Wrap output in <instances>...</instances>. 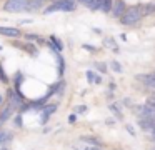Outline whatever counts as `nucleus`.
Returning <instances> with one entry per match:
<instances>
[{
  "label": "nucleus",
  "instance_id": "nucleus-26",
  "mask_svg": "<svg viewBox=\"0 0 155 150\" xmlns=\"http://www.w3.org/2000/svg\"><path fill=\"white\" fill-rule=\"evenodd\" d=\"M84 48L90 50V52H95V48H94V47H90V45H84Z\"/></svg>",
  "mask_w": 155,
  "mask_h": 150
},
{
  "label": "nucleus",
  "instance_id": "nucleus-25",
  "mask_svg": "<svg viewBox=\"0 0 155 150\" xmlns=\"http://www.w3.org/2000/svg\"><path fill=\"white\" fill-rule=\"evenodd\" d=\"M78 2H80V3H84V5H85V7H87V5H88V3H90V2H92V0H78Z\"/></svg>",
  "mask_w": 155,
  "mask_h": 150
},
{
  "label": "nucleus",
  "instance_id": "nucleus-30",
  "mask_svg": "<svg viewBox=\"0 0 155 150\" xmlns=\"http://www.w3.org/2000/svg\"><path fill=\"white\" fill-rule=\"evenodd\" d=\"M150 150H155V147H152V148H150Z\"/></svg>",
  "mask_w": 155,
  "mask_h": 150
},
{
  "label": "nucleus",
  "instance_id": "nucleus-22",
  "mask_svg": "<svg viewBox=\"0 0 155 150\" xmlns=\"http://www.w3.org/2000/svg\"><path fill=\"white\" fill-rule=\"evenodd\" d=\"M147 103H148V105H152V107H155V95H152L150 98H148Z\"/></svg>",
  "mask_w": 155,
  "mask_h": 150
},
{
  "label": "nucleus",
  "instance_id": "nucleus-4",
  "mask_svg": "<svg viewBox=\"0 0 155 150\" xmlns=\"http://www.w3.org/2000/svg\"><path fill=\"white\" fill-rule=\"evenodd\" d=\"M137 112L140 113L142 118H150V120H155V107L152 105H140L137 107Z\"/></svg>",
  "mask_w": 155,
  "mask_h": 150
},
{
  "label": "nucleus",
  "instance_id": "nucleus-6",
  "mask_svg": "<svg viewBox=\"0 0 155 150\" xmlns=\"http://www.w3.org/2000/svg\"><path fill=\"white\" fill-rule=\"evenodd\" d=\"M0 35L10 37V38H17V37H20V30L14 28V27H0Z\"/></svg>",
  "mask_w": 155,
  "mask_h": 150
},
{
  "label": "nucleus",
  "instance_id": "nucleus-31",
  "mask_svg": "<svg viewBox=\"0 0 155 150\" xmlns=\"http://www.w3.org/2000/svg\"><path fill=\"white\" fill-rule=\"evenodd\" d=\"M0 103H2V97H0Z\"/></svg>",
  "mask_w": 155,
  "mask_h": 150
},
{
  "label": "nucleus",
  "instance_id": "nucleus-16",
  "mask_svg": "<svg viewBox=\"0 0 155 150\" xmlns=\"http://www.w3.org/2000/svg\"><path fill=\"white\" fill-rule=\"evenodd\" d=\"M87 78H88V82H95V83H100L102 82V78L98 75H95L94 72H87Z\"/></svg>",
  "mask_w": 155,
  "mask_h": 150
},
{
  "label": "nucleus",
  "instance_id": "nucleus-11",
  "mask_svg": "<svg viewBox=\"0 0 155 150\" xmlns=\"http://www.w3.org/2000/svg\"><path fill=\"white\" fill-rule=\"evenodd\" d=\"M42 3H44L42 0H27V12L42 8Z\"/></svg>",
  "mask_w": 155,
  "mask_h": 150
},
{
  "label": "nucleus",
  "instance_id": "nucleus-12",
  "mask_svg": "<svg viewBox=\"0 0 155 150\" xmlns=\"http://www.w3.org/2000/svg\"><path fill=\"white\" fill-rule=\"evenodd\" d=\"M98 10H100V12H104V13H108L112 10V0H100Z\"/></svg>",
  "mask_w": 155,
  "mask_h": 150
},
{
  "label": "nucleus",
  "instance_id": "nucleus-24",
  "mask_svg": "<svg viewBox=\"0 0 155 150\" xmlns=\"http://www.w3.org/2000/svg\"><path fill=\"white\" fill-rule=\"evenodd\" d=\"M75 150H97V148H90V147H85V148H80V147H75Z\"/></svg>",
  "mask_w": 155,
  "mask_h": 150
},
{
  "label": "nucleus",
  "instance_id": "nucleus-32",
  "mask_svg": "<svg viewBox=\"0 0 155 150\" xmlns=\"http://www.w3.org/2000/svg\"><path fill=\"white\" fill-rule=\"evenodd\" d=\"M2 150H7V148H2Z\"/></svg>",
  "mask_w": 155,
  "mask_h": 150
},
{
  "label": "nucleus",
  "instance_id": "nucleus-14",
  "mask_svg": "<svg viewBox=\"0 0 155 150\" xmlns=\"http://www.w3.org/2000/svg\"><path fill=\"white\" fill-rule=\"evenodd\" d=\"M12 110H14V108H12L10 105H8L5 110H2V113H0V122H5V120H8V117H10Z\"/></svg>",
  "mask_w": 155,
  "mask_h": 150
},
{
  "label": "nucleus",
  "instance_id": "nucleus-7",
  "mask_svg": "<svg viewBox=\"0 0 155 150\" xmlns=\"http://www.w3.org/2000/svg\"><path fill=\"white\" fill-rule=\"evenodd\" d=\"M138 80L145 83V87L155 88V73H147V75H138Z\"/></svg>",
  "mask_w": 155,
  "mask_h": 150
},
{
  "label": "nucleus",
  "instance_id": "nucleus-28",
  "mask_svg": "<svg viewBox=\"0 0 155 150\" xmlns=\"http://www.w3.org/2000/svg\"><path fill=\"white\" fill-rule=\"evenodd\" d=\"M127 130H128V132H130V133H132V135H134V128H132V127H130V125H127Z\"/></svg>",
  "mask_w": 155,
  "mask_h": 150
},
{
  "label": "nucleus",
  "instance_id": "nucleus-10",
  "mask_svg": "<svg viewBox=\"0 0 155 150\" xmlns=\"http://www.w3.org/2000/svg\"><path fill=\"white\" fill-rule=\"evenodd\" d=\"M12 138H14V135H12L8 130H0V145H5V143H8Z\"/></svg>",
  "mask_w": 155,
  "mask_h": 150
},
{
  "label": "nucleus",
  "instance_id": "nucleus-8",
  "mask_svg": "<svg viewBox=\"0 0 155 150\" xmlns=\"http://www.w3.org/2000/svg\"><path fill=\"white\" fill-rule=\"evenodd\" d=\"M8 98H10V107L12 108H18V107L22 105V97L18 95V93H15V92H10L8 93Z\"/></svg>",
  "mask_w": 155,
  "mask_h": 150
},
{
  "label": "nucleus",
  "instance_id": "nucleus-18",
  "mask_svg": "<svg viewBox=\"0 0 155 150\" xmlns=\"http://www.w3.org/2000/svg\"><path fill=\"white\" fill-rule=\"evenodd\" d=\"M112 68H114L115 72H122V67H120L118 62H112Z\"/></svg>",
  "mask_w": 155,
  "mask_h": 150
},
{
  "label": "nucleus",
  "instance_id": "nucleus-5",
  "mask_svg": "<svg viewBox=\"0 0 155 150\" xmlns=\"http://www.w3.org/2000/svg\"><path fill=\"white\" fill-rule=\"evenodd\" d=\"M125 8H127V5H125V2L124 0H115L114 3H112V15L114 17H117V18H120L122 17V13L125 12Z\"/></svg>",
  "mask_w": 155,
  "mask_h": 150
},
{
  "label": "nucleus",
  "instance_id": "nucleus-19",
  "mask_svg": "<svg viewBox=\"0 0 155 150\" xmlns=\"http://www.w3.org/2000/svg\"><path fill=\"white\" fill-rule=\"evenodd\" d=\"M95 68H97V70H100V72H105V70H107V68H105V65H104V63H100V62H97V63H95Z\"/></svg>",
  "mask_w": 155,
  "mask_h": 150
},
{
  "label": "nucleus",
  "instance_id": "nucleus-3",
  "mask_svg": "<svg viewBox=\"0 0 155 150\" xmlns=\"http://www.w3.org/2000/svg\"><path fill=\"white\" fill-rule=\"evenodd\" d=\"M4 10L10 13L27 12V0H7L4 5Z\"/></svg>",
  "mask_w": 155,
  "mask_h": 150
},
{
  "label": "nucleus",
  "instance_id": "nucleus-29",
  "mask_svg": "<svg viewBox=\"0 0 155 150\" xmlns=\"http://www.w3.org/2000/svg\"><path fill=\"white\" fill-rule=\"evenodd\" d=\"M152 138H153V140H155V132H153V133H152Z\"/></svg>",
  "mask_w": 155,
  "mask_h": 150
},
{
  "label": "nucleus",
  "instance_id": "nucleus-15",
  "mask_svg": "<svg viewBox=\"0 0 155 150\" xmlns=\"http://www.w3.org/2000/svg\"><path fill=\"white\" fill-rule=\"evenodd\" d=\"M104 45H105V47H110V48L114 50V52H118V47L115 45L114 38H105V40H104Z\"/></svg>",
  "mask_w": 155,
  "mask_h": 150
},
{
  "label": "nucleus",
  "instance_id": "nucleus-20",
  "mask_svg": "<svg viewBox=\"0 0 155 150\" xmlns=\"http://www.w3.org/2000/svg\"><path fill=\"white\" fill-rule=\"evenodd\" d=\"M0 80H2V82H7V77H5V73H4V70H2V67H0Z\"/></svg>",
  "mask_w": 155,
  "mask_h": 150
},
{
  "label": "nucleus",
  "instance_id": "nucleus-23",
  "mask_svg": "<svg viewBox=\"0 0 155 150\" xmlns=\"http://www.w3.org/2000/svg\"><path fill=\"white\" fill-rule=\"evenodd\" d=\"M75 120H77V115H70V117H68V122H75Z\"/></svg>",
  "mask_w": 155,
  "mask_h": 150
},
{
  "label": "nucleus",
  "instance_id": "nucleus-21",
  "mask_svg": "<svg viewBox=\"0 0 155 150\" xmlns=\"http://www.w3.org/2000/svg\"><path fill=\"white\" fill-rule=\"evenodd\" d=\"M25 37H27V40H37L38 35H34V33H27Z\"/></svg>",
  "mask_w": 155,
  "mask_h": 150
},
{
  "label": "nucleus",
  "instance_id": "nucleus-27",
  "mask_svg": "<svg viewBox=\"0 0 155 150\" xmlns=\"http://www.w3.org/2000/svg\"><path fill=\"white\" fill-rule=\"evenodd\" d=\"M85 110H87L85 107H77V112H85Z\"/></svg>",
  "mask_w": 155,
  "mask_h": 150
},
{
  "label": "nucleus",
  "instance_id": "nucleus-9",
  "mask_svg": "<svg viewBox=\"0 0 155 150\" xmlns=\"http://www.w3.org/2000/svg\"><path fill=\"white\" fill-rule=\"evenodd\" d=\"M55 110H57V105H47V107H45L44 112H42V115H40V117H42V122H47Z\"/></svg>",
  "mask_w": 155,
  "mask_h": 150
},
{
  "label": "nucleus",
  "instance_id": "nucleus-2",
  "mask_svg": "<svg viewBox=\"0 0 155 150\" xmlns=\"http://www.w3.org/2000/svg\"><path fill=\"white\" fill-rule=\"evenodd\" d=\"M57 10H62V12H74L75 10V0H57L54 5L45 8L44 12L52 13V12H57Z\"/></svg>",
  "mask_w": 155,
  "mask_h": 150
},
{
  "label": "nucleus",
  "instance_id": "nucleus-1",
  "mask_svg": "<svg viewBox=\"0 0 155 150\" xmlns=\"http://www.w3.org/2000/svg\"><path fill=\"white\" fill-rule=\"evenodd\" d=\"M143 17L140 7H130V8H125V12L122 13L120 17V23L122 25H134V23H138Z\"/></svg>",
  "mask_w": 155,
  "mask_h": 150
},
{
  "label": "nucleus",
  "instance_id": "nucleus-13",
  "mask_svg": "<svg viewBox=\"0 0 155 150\" xmlns=\"http://www.w3.org/2000/svg\"><path fill=\"white\" fill-rule=\"evenodd\" d=\"M140 8H143L142 10L143 15H150V13H155V3H147V5L140 7Z\"/></svg>",
  "mask_w": 155,
  "mask_h": 150
},
{
  "label": "nucleus",
  "instance_id": "nucleus-17",
  "mask_svg": "<svg viewBox=\"0 0 155 150\" xmlns=\"http://www.w3.org/2000/svg\"><path fill=\"white\" fill-rule=\"evenodd\" d=\"M50 40L55 43V48H54V50H62V42H60V40H57V37L52 35V37H50Z\"/></svg>",
  "mask_w": 155,
  "mask_h": 150
}]
</instances>
